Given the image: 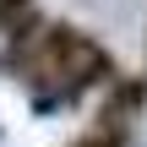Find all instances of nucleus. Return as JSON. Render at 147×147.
Here are the masks:
<instances>
[{
    "instance_id": "nucleus-2",
    "label": "nucleus",
    "mask_w": 147,
    "mask_h": 147,
    "mask_svg": "<svg viewBox=\"0 0 147 147\" xmlns=\"http://www.w3.org/2000/svg\"><path fill=\"white\" fill-rule=\"evenodd\" d=\"M142 98H147L142 82H115V93L104 98V109H98V115H109V120H131V109H136Z\"/></svg>"
},
{
    "instance_id": "nucleus-4",
    "label": "nucleus",
    "mask_w": 147,
    "mask_h": 147,
    "mask_svg": "<svg viewBox=\"0 0 147 147\" xmlns=\"http://www.w3.org/2000/svg\"><path fill=\"white\" fill-rule=\"evenodd\" d=\"M27 11H33V0H0V27L11 33V27H16V22L27 16Z\"/></svg>"
},
{
    "instance_id": "nucleus-3",
    "label": "nucleus",
    "mask_w": 147,
    "mask_h": 147,
    "mask_svg": "<svg viewBox=\"0 0 147 147\" xmlns=\"http://www.w3.org/2000/svg\"><path fill=\"white\" fill-rule=\"evenodd\" d=\"M125 136H131V125H125V120L98 115V120H93V131H87L82 142H71V147H125Z\"/></svg>"
},
{
    "instance_id": "nucleus-1",
    "label": "nucleus",
    "mask_w": 147,
    "mask_h": 147,
    "mask_svg": "<svg viewBox=\"0 0 147 147\" xmlns=\"http://www.w3.org/2000/svg\"><path fill=\"white\" fill-rule=\"evenodd\" d=\"M98 82H115V60H109V49H87V60L76 65V76L65 82V98H76V93H87V87H98Z\"/></svg>"
}]
</instances>
